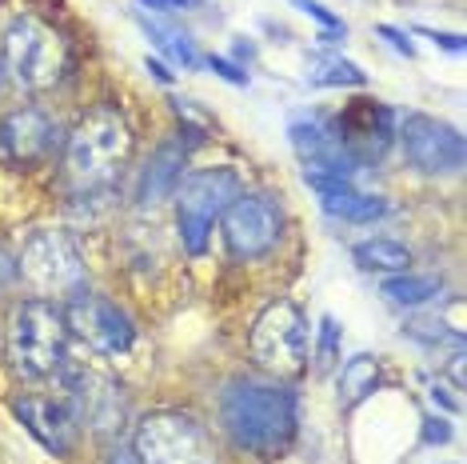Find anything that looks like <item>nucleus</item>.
<instances>
[{
  "label": "nucleus",
  "mask_w": 467,
  "mask_h": 464,
  "mask_svg": "<svg viewBox=\"0 0 467 464\" xmlns=\"http://www.w3.org/2000/svg\"><path fill=\"white\" fill-rule=\"evenodd\" d=\"M132 452L144 464H216L204 425L188 413H172V408L148 413L136 425Z\"/></svg>",
  "instance_id": "6"
},
{
  "label": "nucleus",
  "mask_w": 467,
  "mask_h": 464,
  "mask_svg": "<svg viewBox=\"0 0 467 464\" xmlns=\"http://www.w3.org/2000/svg\"><path fill=\"white\" fill-rule=\"evenodd\" d=\"M443 292V280L440 277H416V272H400V277H388L384 280V297L391 304H403V309H416V304L431 301Z\"/></svg>",
  "instance_id": "19"
},
{
  "label": "nucleus",
  "mask_w": 467,
  "mask_h": 464,
  "mask_svg": "<svg viewBox=\"0 0 467 464\" xmlns=\"http://www.w3.org/2000/svg\"><path fill=\"white\" fill-rule=\"evenodd\" d=\"M236 193H240V176L232 168H196V173H188L180 181L172 200H176V228L184 252L200 257L208 248L212 225L232 205Z\"/></svg>",
  "instance_id": "4"
},
{
  "label": "nucleus",
  "mask_w": 467,
  "mask_h": 464,
  "mask_svg": "<svg viewBox=\"0 0 467 464\" xmlns=\"http://www.w3.org/2000/svg\"><path fill=\"white\" fill-rule=\"evenodd\" d=\"M5 69L20 89H48L65 72V40H60V33H52L45 20L16 16L5 33Z\"/></svg>",
  "instance_id": "5"
},
{
  "label": "nucleus",
  "mask_w": 467,
  "mask_h": 464,
  "mask_svg": "<svg viewBox=\"0 0 467 464\" xmlns=\"http://www.w3.org/2000/svg\"><path fill=\"white\" fill-rule=\"evenodd\" d=\"M144 69H148V72H152V77H156V80H161V84H172V72H168V69L161 65V60H152V57H148V60H144Z\"/></svg>",
  "instance_id": "30"
},
{
  "label": "nucleus",
  "mask_w": 467,
  "mask_h": 464,
  "mask_svg": "<svg viewBox=\"0 0 467 464\" xmlns=\"http://www.w3.org/2000/svg\"><path fill=\"white\" fill-rule=\"evenodd\" d=\"M320 193V205L327 216L348 220V225H371V220L388 216L391 213V200L376 196V193H359L352 181H320L312 185Z\"/></svg>",
  "instance_id": "16"
},
{
  "label": "nucleus",
  "mask_w": 467,
  "mask_h": 464,
  "mask_svg": "<svg viewBox=\"0 0 467 464\" xmlns=\"http://www.w3.org/2000/svg\"><path fill=\"white\" fill-rule=\"evenodd\" d=\"M252 356L272 373H296L307 361V321L292 301L268 304L252 324Z\"/></svg>",
  "instance_id": "8"
},
{
  "label": "nucleus",
  "mask_w": 467,
  "mask_h": 464,
  "mask_svg": "<svg viewBox=\"0 0 467 464\" xmlns=\"http://www.w3.org/2000/svg\"><path fill=\"white\" fill-rule=\"evenodd\" d=\"M204 0H140V8H152V13L161 16H176V13H192V8H200Z\"/></svg>",
  "instance_id": "24"
},
{
  "label": "nucleus",
  "mask_w": 467,
  "mask_h": 464,
  "mask_svg": "<svg viewBox=\"0 0 467 464\" xmlns=\"http://www.w3.org/2000/svg\"><path fill=\"white\" fill-rule=\"evenodd\" d=\"M292 149L304 164V181L307 185H320V181H356L359 161L344 144L336 141L332 132L324 129L320 121H292Z\"/></svg>",
  "instance_id": "12"
},
{
  "label": "nucleus",
  "mask_w": 467,
  "mask_h": 464,
  "mask_svg": "<svg viewBox=\"0 0 467 464\" xmlns=\"http://www.w3.org/2000/svg\"><path fill=\"white\" fill-rule=\"evenodd\" d=\"M140 25H144V33L156 40V48H164L168 57L176 60V65H184V69H192V65H200V57H196V48H192V40H188L184 33H176V28H168V25H161V20H148V16H140Z\"/></svg>",
  "instance_id": "22"
},
{
  "label": "nucleus",
  "mask_w": 467,
  "mask_h": 464,
  "mask_svg": "<svg viewBox=\"0 0 467 464\" xmlns=\"http://www.w3.org/2000/svg\"><path fill=\"white\" fill-rule=\"evenodd\" d=\"M379 33H384L388 40H391V45H396L400 52H408V57H411V40H403L400 33H396V28H379Z\"/></svg>",
  "instance_id": "32"
},
{
  "label": "nucleus",
  "mask_w": 467,
  "mask_h": 464,
  "mask_svg": "<svg viewBox=\"0 0 467 464\" xmlns=\"http://www.w3.org/2000/svg\"><path fill=\"white\" fill-rule=\"evenodd\" d=\"M332 136L364 164L368 156L384 153V144L396 136V116H391V109L379 100H356V104H348L344 116H339V132H332Z\"/></svg>",
  "instance_id": "14"
},
{
  "label": "nucleus",
  "mask_w": 467,
  "mask_h": 464,
  "mask_svg": "<svg viewBox=\"0 0 467 464\" xmlns=\"http://www.w3.org/2000/svg\"><path fill=\"white\" fill-rule=\"evenodd\" d=\"M13 413L20 425L33 432L48 452H57V457H68L72 445H77L80 417L68 396H20L13 405Z\"/></svg>",
  "instance_id": "13"
},
{
  "label": "nucleus",
  "mask_w": 467,
  "mask_h": 464,
  "mask_svg": "<svg viewBox=\"0 0 467 464\" xmlns=\"http://www.w3.org/2000/svg\"><path fill=\"white\" fill-rule=\"evenodd\" d=\"M180 181H184V149L168 141V144H161V149L148 156V164L140 173V188H136V200H140V205L172 200Z\"/></svg>",
  "instance_id": "17"
},
{
  "label": "nucleus",
  "mask_w": 467,
  "mask_h": 464,
  "mask_svg": "<svg viewBox=\"0 0 467 464\" xmlns=\"http://www.w3.org/2000/svg\"><path fill=\"white\" fill-rule=\"evenodd\" d=\"M423 37H431L435 45H443V48H451V52H463V37H448V33H431V28H420Z\"/></svg>",
  "instance_id": "28"
},
{
  "label": "nucleus",
  "mask_w": 467,
  "mask_h": 464,
  "mask_svg": "<svg viewBox=\"0 0 467 464\" xmlns=\"http://www.w3.org/2000/svg\"><path fill=\"white\" fill-rule=\"evenodd\" d=\"M352 260L364 272H384V277H400V272H411V248L400 245L391 237H371L359 240L352 248Z\"/></svg>",
  "instance_id": "18"
},
{
  "label": "nucleus",
  "mask_w": 467,
  "mask_h": 464,
  "mask_svg": "<svg viewBox=\"0 0 467 464\" xmlns=\"http://www.w3.org/2000/svg\"><path fill=\"white\" fill-rule=\"evenodd\" d=\"M16 272L33 284L45 297H65V292H77L84 280V260L80 248L72 245L68 232L57 228H36L33 237L25 240L16 257Z\"/></svg>",
  "instance_id": "7"
},
{
  "label": "nucleus",
  "mask_w": 467,
  "mask_h": 464,
  "mask_svg": "<svg viewBox=\"0 0 467 464\" xmlns=\"http://www.w3.org/2000/svg\"><path fill=\"white\" fill-rule=\"evenodd\" d=\"M132 153V129L116 109H92L84 121L72 129L65 144V168L68 176L84 188H97L129 161Z\"/></svg>",
  "instance_id": "2"
},
{
  "label": "nucleus",
  "mask_w": 467,
  "mask_h": 464,
  "mask_svg": "<svg viewBox=\"0 0 467 464\" xmlns=\"http://www.w3.org/2000/svg\"><path fill=\"white\" fill-rule=\"evenodd\" d=\"M292 5L300 8V13L316 16V20H320V25H327V28H339V16H332V13H327V8L320 5V0H292Z\"/></svg>",
  "instance_id": "25"
},
{
  "label": "nucleus",
  "mask_w": 467,
  "mask_h": 464,
  "mask_svg": "<svg viewBox=\"0 0 467 464\" xmlns=\"http://www.w3.org/2000/svg\"><path fill=\"white\" fill-rule=\"evenodd\" d=\"M451 437V428H448V420H428V428H423V440H431V445H435V440H440V445H443V440H448Z\"/></svg>",
  "instance_id": "27"
},
{
  "label": "nucleus",
  "mask_w": 467,
  "mask_h": 464,
  "mask_svg": "<svg viewBox=\"0 0 467 464\" xmlns=\"http://www.w3.org/2000/svg\"><path fill=\"white\" fill-rule=\"evenodd\" d=\"M212 69H216L228 84H248V72H240V69L232 65V60H224V57H212Z\"/></svg>",
  "instance_id": "26"
},
{
  "label": "nucleus",
  "mask_w": 467,
  "mask_h": 464,
  "mask_svg": "<svg viewBox=\"0 0 467 464\" xmlns=\"http://www.w3.org/2000/svg\"><path fill=\"white\" fill-rule=\"evenodd\" d=\"M400 144L408 161L428 176H455L463 168V136L440 116L411 112L408 121H400Z\"/></svg>",
  "instance_id": "11"
},
{
  "label": "nucleus",
  "mask_w": 467,
  "mask_h": 464,
  "mask_svg": "<svg viewBox=\"0 0 467 464\" xmlns=\"http://www.w3.org/2000/svg\"><path fill=\"white\" fill-rule=\"evenodd\" d=\"M65 312H57L48 301H25L8 321V361L20 376L40 381L65 361Z\"/></svg>",
  "instance_id": "3"
},
{
  "label": "nucleus",
  "mask_w": 467,
  "mask_h": 464,
  "mask_svg": "<svg viewBox=\"0 0 467 464\" xmlns=\"http://www.w3.org/2000/svg\"><path fill=\"white\" fill-rule=\"evenodd\" d=\"M332 361H339V329L332 316H324L320 321V348H316V364L327 368Z\"/></svg>",
  "instance_id": "23"
},
{
  "label": "nucleus",
  "mask_w": 467,
  "mask_h": 464,
  "mask_svg": "<svg viewBox=\"0 0 467 464\" xmlns=\"http://www.w3.org/2000/svg\"><path fill=\"white\" fill-rule=\"evenodd\" d=\"M376 381H379L376 356H352V361L344 364V373H339V400L356 405V400H364L371 388H376Z\"/></svg>",
  "instance_id": "20"
},
{
  "label": "nucleus",
  "mask_w": 467,
  "mask_h": 464,
  "mask_svg": "<svg viewBox=\"0 0 467 464\" xmlns=\"http://www.w3.org/2000/svg\"><path fill=\"white\" fill-rule=\"evenodd\" d=\"M220 225H224V245L232 257L256 260L275 248V240H280V232H284V216L272 196L236 193L232 205L220 213Z\"/></svg>",
  "instance_id": "9"
},
{
  "label": "nucleus",
  "mask_w": 467,
  "mask_h": 464,
  "mask_svg": "<svg viewBox=\"0 0 467 464\" xmlns=\"http://www.w3.org/2000/svg\"><path fill=\"white\" fill-rule=\"evenodd\" d=\"M65 329L72 336H80L88 348H97L104 356H120L129 353L136 341V329L129 321V312L120 304H112L100 292H77L65 309Z\"/></svg>",
  "instance_id": "10"
},
{
  "label": "nucleus",
  "mask_w": 467,
  "mask_h": 464,
  "mask_svg": "<svg viewBox=\"0 0 467 464\" xmlns=\"http://www.w3.org/2000/svg\"><path fill=\"white\" fill-rule=\"evenodd\" d=\"M104 464H144V460L136 457V452H124V448H116V452H112V457L104 460Z\"/></svg>",
  "instance_id": "31"
},
{
  "label": "nucleus",
  "mask_w": 467,
  "mask_h": 464,
  "mask_svg": "<svg viewBox=\"0 0 467 464\" xmlns=\"http://www.w3.org/2000/svg\"><path fill=\"white\" fill-rule=\"evenodd\" d=\"M220 425L236 448L280 457L296 437V396L275 381L236 376L220 393Z\"/></svg>",
  "instance_id": "1"
},
{
  "label": "nucleus",
  "mask_w": 467,
  "mask_h": 464,
  "mask_svg": "<svg viewBox=\"0 0 467 464\" xmlns=\"http://www.w3.org/2000/svg\"><path fill=\"white\" fill-rule=\"evenodd\" d=\"M13 277H16V260L8 257V252H0V289H5Z\"/></svg>",
  "instance_id": "29"
},
{
  "label": "nucleus",
  "mask_w": 467,
  "mask_h": 464,
  "mask_svg": "<svg viewBox=\"0 0 467 464\" xmlns=\"http://www.w3.org/2000/svg\"><path fill=\"white\" fill-rule=\"evenodd\" d=\"M307 80L320 84V89H339V84L359 89V84H368V72L359 65H352V60H344V57H320V60H312Z\"/></svg>",
  "instance_id": "21"
},
{
  "label": "nucleus",
  "mask_w": 467,
  "mask_h": 464,
  "mask_svg": "<svg viewBox=\"0 0 467 464\" xmlns=\"http://www.w3.org/2000/svg\"><path fill=\"white\" fill-rule=\"evenodd\" d=\"M0 144H5V153L13 156V161L33 164L52 153V144H57V124L40 109H16L0 124Z\"/></svg>",
  "instance_id": "15"
}]
</instances>
